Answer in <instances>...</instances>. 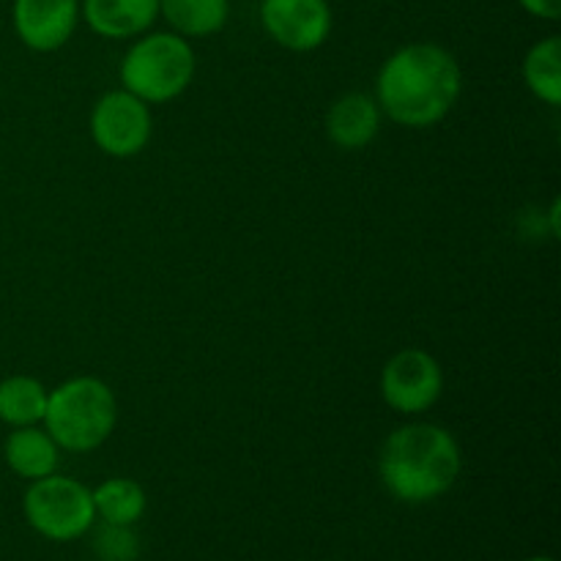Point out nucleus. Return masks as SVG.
<instances>
[{"label":"nucleus","mask_w":561,"mask_h":561,"mask_svg":"<svg viewBox=\"0 0 561 561\" xmlns=\"http://www.w3.org/2000/svg\"><path fill=\"white\" fill-rule=\"evenodd\" d=\"M463 91V71L449 49L414 42L383 60L376 80V102L389 121L409 129L436 126L453 113Z\"/></svg>","instance_id":"1"},{"label":"nucleus","mask_w":561,"mask_h":561,"mask_svg":"<svg viewBox=\"0 0 561 561\" xmlns=\"http://www.w3.org/2000/svg\"><path fill=\"white\" fill-rule=\"evenodd\" d=\"M463 455L453 433L431 422H411L389 433L378 458L383 488L403 504H427L453 491Z\"/></svg>","instance_id":"2"},{"label":"nucleus","mask_w":561,"mask_h":561,"mask_svg":"<svg viewBox=\"0 0 561 561\" xmlns=\"http://www.w3.org/2000/svg\"><path fill=\"white\" fill-rule=\"evenodd\" d=\"M118 422L115 392L93 376H77L53 389L44 411V431L66 453L85 455L102 447Z\"/></svg>","instance_id":"3"},{"label":"nucleus","mask_w":561,"mask_h":561,"mask_svg":"<svg viewBox=\"0 0 561 561\" xmlns=\"http://www.w3.org/2000/svg\"><path fill=\"white\" fill-rule=\"evenodd\" d=\"M195 77V49L179 33H148L121 60L124 91L146 104L179 99Z\"/></svg>","instance_id":"4"},{"label":"nucleus","mask_w":561,"mask_h":561,"mask_svg":"<svg viewBox=\"0 0 561 561\" xmlns=\"http://www.w3.org/2000/svg\"><path fill=\"white\" fill-rule=\"evenodd\" d=\"M22 513L38 537L53 542L80 540L96 524L91 488L71 477H60L58 471L27 485Z\"/></svg>","instance_id":"5"},{"label":"nucleus","mask_w":561,"mask_h":561,"mask_svg":"<svg viewBox=\"0 0 561 561\" xmlns=\"http://www.w3.org/2000/svg\"><path fill=\"white\" fill-rule=\"evenodd\" d=\"M153 118L142 99L129 91H110L93 104L91 137L96 148L107 157L131 159L142 153L151 142Z\"/></svg>","instance_id":"6"},{"label":"nucleus","mask_w":561,"mask_h":561,"mask_svg":"<svg viewBox=\"0 0 561 561\" xmlns=\"http://www.w3.org/2000/svg\"><path fill=\"white\" fill-rule=\"evenodd\" d=\"M442 389V365L422 348L398 351L381 370V398L398 414H425L438 403Z\"/></svg>","instance_id":"7"},{"label":"nucleus","mask_w":561,"mask_h":561,"mask_svg":"<svg viewBox=\"0 0 561 561\" xmlns=\"http://www.w3.org/2000/svg\"><path fill=\"white\" fill-rule=\"evenodd\" d=\"M261 25L290 53H312L332 33L327 0H261Z\"/></svg>","instance_id":"8"},{"label":"nucleus","mask_w":561,"mask_h":561,"mask_svg":"<svg viewBox=\"0 0 561 561\" xmlns=\"http://www.w3.org/2000/svg\"><path fill=\"white\" fill-rule=\"evenodd\" d=\"M11 20L27 49L55 53L69 42L80 22V0H14Z\"/></svg>","instance_id":"9"},{"label":"nucleus","mask_w":561,"mask_h":561,"mask_svg":"<svg viewBox=\"0 0 561 561\" xmlns=\"http://www.w3.org/2000/svg\"><path fill=\"white\" fill-rule=\"evenodd\" d=\"M381 107L376 96L367 93H345L329 107L327 135L343 151H362L376 140L381 129Z\"/></svg>","instance_id":"10"},{"label":"nucleus","mask_w":561,"mask_h":561,"mask_svg":"<svg viewBox=\"0 0 561 561\" xmlns=\"http://www.w3.org/2000/svg\"><path fill=\"white\" fill-rule=\"evenodd\" d=\"M82 20L102 38H131L146 33L159 16V0H82Z\"/></svg>","instance_id":"11"},{"label":"nucleus","mask_w":561,"mask_h":561,"mask_svg":"<svg viewBox=\"0 0 561 561\" xmlns=\"http://www.w3.org/2000/svg\"><path fill=\"white\" fill-rule=\"evenodd\" d=\"M3 458L16 477L33 482L58 471L60 447L44 427H11L3 444Z\"/></svg>","instance_id":"12"},{"label":"nucleus","mask_w":561,"mask_h":561,"mask_svg":"<svg viewBox=\"0 0 561 561\" xmlns=\"http://www.w3.org/2000/svg\"><path fill=\"white\" fill-rule=\"evenodd\" d=\"M159 14L179 36L203 38L228 25L230 0H159Z\"/></svg>","instance_id":"13"},{"label":"nucleus","mask_w":561,"mask_h":561,"mask_svg":"<svg viewBox=\"0 0 561 561\" xmlns=\"http://www.w3.org/2000/svg\"><path fill=\"white\" fill-rule=\"evenodd\" d=\"M91 496L96 518L113 526H135L148 507L146 488L129 477H110L102 485L93 488Z\"/></svg>","instance_id":"14"},{"label":"nucleus","mask_w":561,"mask_h":561,"mask_svg":"<svg viewBox=\"0 0 561 561\" xmlns=\"http://www.w3.org/2000/svg\"><path fill=\"white\" fill-rule=\"evenodd\" d=\"M47 387L31 376H9L0 381V422L9 427L42 425L47 411Z\"/></svg>","instance_id":"15"},{"label":"nucleus","mask_w":561,"mask_h":561,"mask_svg":"<svg viewBox=\"0 0 561 561\" xmlns=\"http://www.w3.org/2000/svg\"><path fill=\"white\" fill-rule=\"evenodd\" d=\"M524 80L540 102L561 104V38L548 36L531 44L524 58Z\"/></svg>","instance_id":"16"},{"label":"nucleus","mask_w":561,"mask_h":561,"mask_svg":"<svg viewBox=\"0 0 561 561\" xmlns=\"http://www.w3.org/2000/svg\"><path fill=\"white\" fill-rule=\"evenodd\" d=\"M93 553H96V561H137L140 542L131 526L102 524V529L93 537Z\"/></svg>","instance_id":"17"},{"label":"nucleus","mask_w":561,"mask_h":561,"mask_svg":"<svg viewBox=\"0 0 561 561\" xmlns=\"http://www.w3.org/2000/svg\"><path fill=\"white\" fill-rule=\"evenodd\" d=\"M518 3L526 14L537 16V20L557 22L561 16V0H518Z\"/></svg>","instance_id":"18"},{"label":"nucleus","mask_w":561,"mask_h":561,"mask_svg":"<svg viewBox=\"0 0 561 561\" xmlns=\"http://www.w3.org/2000/svg\"><path fill=\"white\" fill-rule=\"evenodd\" d=\"M526 561H557L553 557H531V559H526Z\"/></svg>","instance_id":"19"}]
</instances>
